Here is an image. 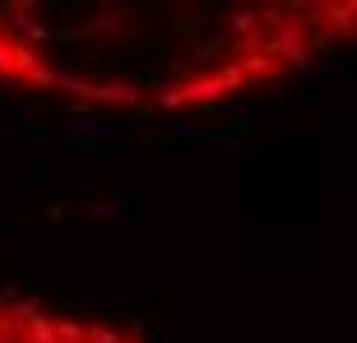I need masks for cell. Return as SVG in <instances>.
Segmentation results:
<instances>
[{"label": "cell", "mask_w": 357, "mask_h": 343, "mask_svg": "<svg viewBox=\"0 0 357 343\" xmlns=\"http://www.w3.org/2000/svg\"><path fill=\"white\" fill-rule=\"evenodd\" d=\"M93 102L135 112V107L144 102V89H139V84H130V79H102V84H93Z\"/></svg>", "instance_id": "cell-1"}, {"label": "cell", "mask_w": 357, "mask_h": 343, "mask_svg": "<svg viewBox=\"0 0 357 343\" xmlns=\"http://www.w3.org/2000/svg\"><path fill=\"white\" fill-rule=\"evenodd\" d=\"M130 14L126 10H98L89 19V24H84V33H93V38H107V42H121V38H130Z\"/></svg>", "instance_id": "cell-2"}, {"label": "cell", "mask_w": 357, "mask_h": 343, "mask_svg": "<svg viewBox=\"0 0 357 343\" xmlns=\"http://www.w3.org/2000/svg\"><path fill=\"white\" fill-rule=\"evenodd\" d=\"M172 33L190 47V42H199L204 33H209V14L204 10H190V14H172Z\"/></svg>", "instance_id": "cell-3"}, {"label": "cell", "mask_w": 357, "mask_h": 343, "mask_svg": "<svg viewBox=\"0 0 357 343\" xmlns=\"http://www.w3.org/2000/svg\"><path fill=\"white\" fill-rule=\"evenodd\" d=\"M167 135H172V139H181V144H199V148L213 139V135L204 130L195 116H167Z\"/></svg>", "instance_id": "cell-4"}, {"label": "cell", "mask_w": 357, "mask_h": 343, "mask_svg": "<svg viewBox=\"0 0 357 343\" xmlns=\"http://www.w3.org/2000/svg\"><path fill=\"white\" fill-rule=\"evenodd\" d=\"M325 24L339 33V38H353L357 33V5L344 0V5H325Z\"/></svg>", "instance_id": "cell-5"}, {"label": "cell", "mask_w": 357, "mask_h": 343, "mask_svg": "<svg viewBox=\"0 0 357 343\" xmlns=\"http://www.w3.org/2000/svg\"><path fill=\"white\" fill-rule=\"evenodd\" d=\"M121 209H126V199H121V195H102V199H89V204H84V218L107 223V218H121Z\"/></svg>", "instance_id": "cell-6"}, {"label": "cell", "mask_w": 357, "mask_h": 343, "mask_svg": "<svg viewBox=\"0 0 357 343\" xmlns=\"http://www.w3.org/2000/svg\"><path fill=\"white\" fill-rule=\"evenodd\" d=\"M33 316H42V297H5V320H33Z\"/></svg>", "instance_id": "cell-7"}, {"label": "cell", "mask_w": 357, "mask_h": 343, "mask_svg": "<svg viewBox=\"0 0 357 343\" xmlns=\"http://www.w3.org/2000/svg\"><path fill=\"white\" fill-rule=\"evenodd\" d=\"M0 79L5 84H19V42L0 33Z\"/></svg>", "instance_id": "cell-8"}, {"label": "cell", "mask_w": 357, "mask_h": 343, "mask_svg": "<svg viewBox=\"0 0 357 343\" xmlns=\"http://www.w3.org/2000/svg\"><path fill=\"white\" fill-rule=\"evenodd\" d=\"M278 121H283V112H274V107H251L246 121H241V130H274Z\"/></svg>", "instance_id": "cell-9"}, {"label": "cell", "mask_w": 357, "mask_h": 343, "mask_svg": "<svg viewBox=\"0 0 357 343\" xmlns=\"http://www.w3.org/2000/svg\"><path fill=\"white\" fill-rule=\"evenodd\" d=\"M251 107H255V102H251V93H227L223 102H218V112H227V116H232V121H237V125H241Z\"/></svg>", "instance_id": "cell-10"}, {"label": "cell", "mask_w": 357, "mask_h": 343, "mask_svg": "<svg viewBox=\"0 0 357 343\" xmlns=\"http://www.w3.org/2000/svg\"><path fill=\"white\" fill-rule=\"evenodd\" d=\"M218 52H227V42H223V38H199V42H190V56H195L199 66L218 61Z\"/></svg>", "instance_id": "cell-11"}, {"label": "cell", "mask_w": 357, "mask_h": 343, "mask_svg": "<svg viewBox=\"0 0 357 343\" xmlns=\"http://www.w3.org/2000/svg\"><path fill=\"white\" fill-rule=\"evenodd\" d=\"M52 330H56V343H84V325H79V320H70V316H56Z\"/></svg>", "instance_id": "cell-12"}, {"label": "cell", "mask_w": 357, "mask_h": 343, "mask_svg": "<svg viewBox=\"0 0 357 343\" xmlns=\"http://www.w3.org/2000/svg\"><path fill=\"white\" fill-rule=\"evenodd\" d=\"M56 148H66L56 135H28V139H24V153H28V158H42V153H56Z\"/></svg>", "instance_id": "cell-13"}, {"label": "cell", "mask_w": 357, "mask_h": 343, "mask_svg": "<svg viewBox=\"0 0 357 343\" xmlns=\"http://www.w3.org/2000/svg\"><path fill=\"white\" fill-rule=\"evenodd\" d=\"M28 343H56L52 316H33V320H28Z\"/></svg>", "instance_id": "cell-14"}, {"label": "cell", "mask_w": 357, "mask_h": 343, "mask_svg": "<svg viewBox=\"0 0 357 343\" xmlns=\"http://www.w3.org/2000/svg\"><path fill=\"white\" fill-rule=\"evenodd\" d=\"M24 84H33V89H52V84H56V66L47 61V56H42V66L33 70V75H28Z\"/></svg>", "instance_id": "cell-15"}, {"label": "cell", "mask_w": 357, "mask_h": 343, "mask_svg": "<svg viewBox=\"0 0 357 343\" xmlns=\"http://www.w3.org/2000/svg\"><path fill=\"white\" fill-rule=\"evenodd\" d=\"M84 343H121V334L112 325H84Z\"/></svg>", "instance_id": "cell-16"}, {"label": "cell", "mask_w": 357, "mask_h": 343, "mask_svg": "<svg viewBox=\"0 0 357 343\" xmlns=\"http://www.w3.org/2000/svg\"><path fill=\"white\" fill-rule=\"evenodd\" d=\"M24 38H28V47L38 52V47H47V42H52V24H28Z\"/></svg>", "instance_id": "cell-17"}, {"label": "cell", "mask_w": 357, "mask_h": 343, "mask_svg": "<svg viewBox=\"0 0 357 343\" xmlns=\"http://www.w3.org/2000/svg\"><path fill=\"white\" fill-rule=\"evenodd\" d=\"M14 112H19V116H28V112H42V107H47V98H42V93H24V98H14Z\"/></svg>", "instance_id": "cell-18"}, {"label": "cell", "mask_w": 357, "mask_h": 343, "mask_svg": "<svg viewBox=\"0 0 357 343\" xmlns=\"http://www.w3.org/2000/svg\"><path fill=\"white\" fill-rule=\"evenodd\" d=\"M158 107H162V112H172V116L181 112V93H176V84H162V93H158Z\"/></svg>", "instance_id": "cell-19"}, {"label": "cell", "mask_w": 357, "mask_h": 343, "mask_svg": "<svg viewBox=\"0 0 357 343\" xmlns=\"http://www.w3.org/2000/svg\"><path fill=\"white\" fill-rule=\"evenodd\" d=\"M204 148H213V153H237L241 139H237V135H213V139H209Z\"/></svg>", "instance_id": "cell-20"}, {"label": "cell", "mask_w": 357, "mask_h": 343, "mask_svg": "<svg viewBox=\"0 0 357 343\" xmlns=\"http://www.w3.org/2000/svg\"><path fill=\"white\" fill-rule=\"evenodd\" d=\"M0 125H5V130H19V125H24V116H19V112L5 102V107H0Z\"/></svg>", "instance_id": "cell-21"}, {"label": "cell", "mask_w": 357, "mask_h": 343, "mask_svg": "<svg viewBox=\"0 0 357 343\" xmlns=\"http://www.w3.org/2000/svg\"><path fill=\"white\" fill-rule=\"evenodd\" d=\"M153 334H158V343H176V330L167 325V320H158V325H153Z\"/></svg>", "instance_id": "cell-22"}, {"label": "cell", "mask_w": 357, "mask_h": 343, "mask_svg": "<svg viewBox=\"0 0 357 343\" xmlns=\"http://www.w3.org/2000/svg\"><path fill=\"white\" fill-rule=\"evenodd\" d=\"M47 218L61 223V218H66V199H52V204H47Z\"/></svg>", "instance_id": "cell-23"}, {"label": "cell", "mask_w": 357, "mask_h": 343, "mask_svg": "<svg viewBox=\"0 0 357 343\" xmlns=\"http://www.w3.org/2000/svg\"><path fill=\"white\" fill-rule=\"evenodd\" d=\"M121 343H139V339H126V334H121Z\"/></svg>", "instance_id": "cell-24"}]
</instances>
